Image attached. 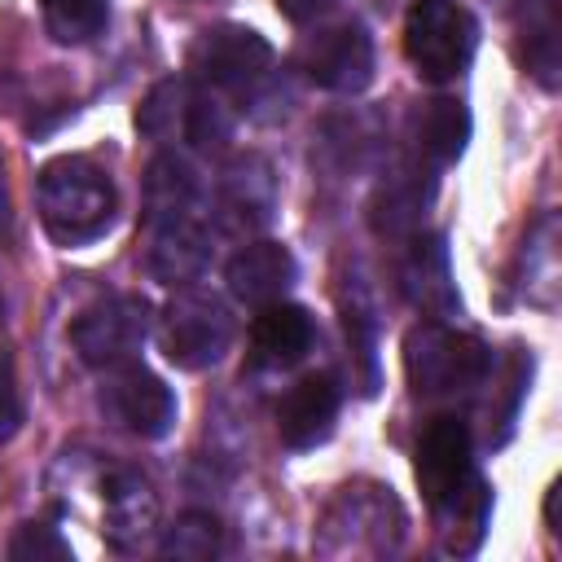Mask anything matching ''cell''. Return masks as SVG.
Returning <instances> with one entry per match:
<instances>
[{
	"mask_svg": "<svg viewBox=\"0 0 562 562\" xmlns=\"http://www.w3.org/2000/svg\"><path fill=\"white\" fill-rule=\"evenodd\" d=\"M35 198L48 237L61 246H88L114 224V184L92 158H53Z\"/></svg>",
	"mask_w": 562,
	"mask_h": 562,
	"instance_id": "cell-1",
	"label": "cell"
},
{
	"mask_svg": "<svg viewBox=\"0 0 562 562\" xmlns=\"http://www.w3.org/2000/svg\"><path fill=\"white\" fill-rule=\"evenodd\" d=\"M404 373L417 395H461L487 382L492 347L474 334L448 329L443 321H422L404 338Z\"/></svg>",
	"mask_w": 562,
	"mask_h": 562,
	"instance_id": "cell-2",
	"label": "cell"
},
{
	"mask_svg": "<svg viewBox=\"0 0 562 562\" xmlns=\"http://www.w3.org/2000/svg\"><path fill=\"white\" fill-rule=\"evenodd\" d=\"M479 48V22L461 0H417L404 18V57L430 83L457 79Z\"/></svg>",
	"mask_w": 562,
	"mask_h": 562,
	"instance_id": "cell-3",
	"label": "cell"
},
{
	"mask_svg": "<svg viewBox=\"0 0 562 562\" xmlns=\"http://www.w3.org/2000/svg\"><path fill=\"white\" fill-rule=\"evenodd\" d=\"M136 127L158 140V145H176V140H189L198 149H215L228 140L233 132V119L220 101H211L193 79H162L145 105L136 110Z\"/></svg>",
	"mask_w": 562,
	"mask_h": 562,
	"instance_id": "cell-4",
	"label": "cell"
},
{
	"mask_svg": "<svg viewBox=\"0 0 562 562\" xmlns=\"http://www.w3.org/2000/svg\"><path fill=\"white\" fill-rule=\"evenodd\" d=\"M158 342H162V356L176 369L220 364L228 342H233V316H228V307L220 299L184 290V294H176L167 303L162 325H158Z\"/></svg>",
	"mask_w": 562,
	"mask_h": 562,
	"instance_id": "cell-5",
	"label": "cell"
},
{
	"mask_svg": "<svg viewBox=\"0 0 562 562\" xmlns=\"http://www.w3.org/2000/svg\"><path fill=\"white\" fill-rule=\"evenodd\" d=\"M145 334H149V307L136 294H110L88 312H79V321L70 325V342L79 360L92 369H114L136 360Z\"/></svg>",
	"mask_w": 562,
	"mask_h": 562,
	"instance_id": "cell-6",
	"label": "cell"
},
{
	"mask_svg": "<svg viewBox=\"0 0 562 562\" xmlns=\"http://www.w3.org/2000/svg\"><path fill=\"white\" fill-rule=\"evenodd\" d=\"M470 426L452 413H439L426 422L422 439H417V483H422V496L435 514L452 509L465 487L474 483V457H470Z\"/></svg>",
	"mask_w": 562,
	"mask_h": 562,
	"instance_id": "cell-7",
	"label": "cell"
},
{
	"mask_svg": "<svg viewBox=\"0 0 562 562\" xmlns=\"http://www.w3.org/2000/svg\"><path fill=\"white\" fill-rule=\"evenodd\" d=\"M97 404L114 426H123L127 435H140V439H162L171 430V422H176L171 386L162 378H154L145 364H136V360L105 369Z\"/></svg>",
	"mask_w": 562,
	"mask_h": 562,
	"instance_id": "cell-8",
	"label": "cell"
},
{
	"mask_svg": "<svg viewBox=\"0 0 562 562\" xmlns=\"http://www.w3.org/2000/svg\"><path fill=\"white\" fill-rule=\"evenodd\" d=\"M97 527L114 549H140L158 527V496L132 465H97Z\"/></svg>",
	"mask_w": 562,
	"mask_h": 562,
	"instance_id": "cell-9",
	"label": "cell"
},
{
	"mask_svg": "<svg viewBox=\"0 0 562 562\" xmlns=\"http://www.w3.org/2000/svg\"><path fill=\"white\" fill-rule=\"evenodd\" d=\"M268 66H272V44L259 31L237 22L206 26L189 44V70L198 83H211V88H246L263 79Z\"/></svg>",
	"mask_w": 562,
	"mask_h": 562,
	"instance_id": "cell-10",
	"label": "cell"
},
{
	"mask_svg": "<svg viewBox=\"0 0 562 562\" xmlns=\"http://www.w3.org/2000/svg\"><path fill=\"white\" fill-rule=\"evenodd\" d=\"M294 66L329 92H360L373 79V40L360 22H338L325 31H312L299 53Z\"/></svg>",
	"mask_w": 562,
	"mask_h": 562,
	"instance_id": "cell-11",
	"label": "cell"
},
{
	"mask_svg": "<svg viewBox=\"0 0 562 562\" xmlns=\"http://www.w3.org/2000/svg\"><path fill=\"white\" fill-rule=\"evenodd\" d=\"M145 228H149V272L167 285L176 281H189L198 277V268L206 263V220H202V206L193 211H154L145 215Z\"/></svg>",
	"mask_w": 562,
	"mask_h": 562,
	"instance_id": "cell-12",
	"label": "cell"
},
{
	"mask_svg": "<svg viewBox=\"0 0 562 562\" xmlns=\"http://www.w3.org/2000/svg\"><path fill=\"white\" fill-rule=\"evenodd\" d=\"M338 378L334 373H303L277 404V435L290 448H316L329 439L334 422H338Z\"/></svg>",
	"mask_w": 562,
	"mask_h": 562,
	"instance_id": "cell-13",
	"label": "cell"
},
{
	"mask_svg": "<svg viewBox=\"0 0 562 562\" xmlns=\"http://www.w3.org/2000/svg\"><path fill=\"white\" fill-rule=\"evenodd\" d=\"M224 281H228L233 299L263 307V303L285 299V290L299 281V263H294L290 246H281V241H246L228 259Z\"/></svg>",
	"mask_w": 562,
	"mask_h": 562,
	"instance_id": "cell-14",
	"label": "cell"
},
{
	"mask_svg": "<svg viewBox=\"0 0 562 562\" xmlns=\"http://www.w3.org/2000/svg\"><path fill=\"white\" fill-rule=\"evenodd\" d=\"M272 206H277V184H272L268 162L255 158V154L237 158L224 171V184H220V215H224V224L233 233L263 228L272 220Z\"/></svg>",
	"mask_w": 562,
	"mask_h": 562,
	"instance_id": "cell-15",
	"label": "cell"
},
{
	"mask_svg": "<svg viewBox=\"0 0 562 562\" xmlns=\"http://www.w3.org/2000/svg\"><path fill=\"white\" fill-rule=\"evenodd\" d=\"M400 281H404V294L413 299V307H422L435 321H443V316H452L461 307L452 272H448L443 237H417L408 259H404V268H400Z\"/></svg>",
	"mask_w": 562,
	"mask_h": 562,
	"instance_id": "cell-16",
	"label": "cell"
},
{
	"mask_svg": "<svg viewBox=\"0 0 562 562\" xmlns=\"http://www.w3.org/2000/svg\"><path fill=\"white\" fill-rule=\"evenodd\" d=\"M312 338H316V325H312L307 307L285 303V299L263 303L259 316L250 321V347H255V360L259 364H277V369L281 364H294V360L307 356Z\"/></svg>",
	"mask_w": 562,
	"mask_h": 562,
	"instance_id": "cell-17",
	"label": "cell"
},
{
	"mask_svg": "<svg viewBox=\"0 0 562 562\" xmlns=\"http://www.w3.org/2000/svg\"><path fill=\"white\" fill-rule=\"evenodd\" d=\"M465 140H470V110H465V101H457V97L426 101V110H422V149L439 167H448V162L461 158Z\"/></svg>",
	"mask_w": 562,
	"mask_h": 562,
	"instance_id": "cell-18",
	"label": "cell"
},
{
	"mask_svg": "<svg viewBox=\"0 0 562 562\" xmlns=\"http://www.w3.org/2000/svg\"><path fill=\"white\" fill-rule=\"evenodd\" d=\"M430 189H422V171L408 167V171H395L382 180L378 198H373V228L378 233H404L422 220V206H426Z\"/></svg>",
	"mask_w": 562,
	"mask_h": 562,
	"instance_id": "cell-19",
	"label": "cell"
},
{
	"mask_svg": "<svg viewBox=\"0 0 562 562\" xmlns=\"http://www.w3.org/2000/svg\"><path fill=\"white\" fill-rule=\"evenodd\" d=\"M158 553H162V558H176V562H211V558L220 553V518L206 514V509L180 514V518L167 527Z\"/></svg>",
	"mask_w": 562,
	"mask_h": 562,
	"instance_id": "cell-20",
	"label": "cell"
},
{
	"mask_svg": "<svg viewBox=\"0 0 562 562\" xmlns=\"http://www.w3.org/2000/svg\"><path fill=\"white\" fill-rule=\"evenodd\" d=\"M105 0H44V26L57 44H88L105 31Z\"/></svg>",
	"mask_w": 562,
	"mask_h": 562,
	"instance_id": "cell-21",
	"label": "cell"
},
{
	"mask_svg": "<svg viewBox=\"0 0 562 562\" xmlns=\"http://www.w3.org/2000/svg\"><path fill=\"white\" fill-rule=\"evenodd\" d=\"M9 558L13 562H70L75 553H70V544L61 540L57 527H48V522H22L13 531V540H9Z\"/></svg>",
	"mask_w": 562,
	"mask_h": 562,
	"instance_id": "cell-22",
	"label": "cell"
},
{
	"mask_svg": "<svg viewBox=\"0 0 562 562\" xmlns=\"http://www.w3.org/2000/svg\"><path fill=\"white\" fill-rule=\"evenodd\" d=\"M26 422V408H22V391H18V378H13V364L0 356V443L13 439Z\"/></svg>",
	"mask_w": 562,
	"mask_h": 562,
	"instance_id": "cell-23",
	"label": "cell"
},
{
	"mask_svg": "<svg viewBox=\"0 0 562 562\" xmlns=\"http://www.w3.org/2000/svg\"><path fill=\"white\" fill-rule=\"evenodd\" d=\"M338 0H277V9L290 18V22H312L321 13H329Z\"/></svg>",
	"mask_w": 562,
	"mask_h": 562,
	"instance_id": "cell-24",
	"label": "cell"
},
{
	"mask_svg": "<svg viewBox=\"0 0 562 562\" xmlns=\"http://www.w3.org/2000/svg\"><path fill=\"white\" fill-rule=\"evenodd\" d=\"M544 522H549V531H562V527H558V483H553L549 496H544Z\"/></svg>",
	"mask_w": 562,
	"mask_h": 562,
	"instance_id": "cell-25",
	"label": "cell"
}]
</instances>
